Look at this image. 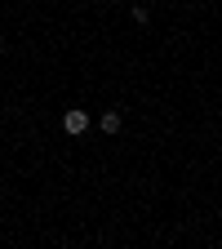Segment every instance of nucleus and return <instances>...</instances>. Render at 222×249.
I'll return each instance as SVG.
<instances>
[{"label":"nucleus","mask_w":222,"mask_h":249,"mask_svg":"<svg viewBox=\"0 0 222 249\" xmlns=\"http://www.w3.org/2000/svg\"><path fill=\"white\" fill-rule=\"evenodd\" d=\"M62 129H67V134H85V129H89V116H85V111H67Z\"/></svg>","instance_id":"1"},{"label":"nucleus","mask_w":222,"mask_h":249,"mask_svg":"<svg viewBox=\"0 0 222 249\" xmlns=\"http://www.w3.org/2000/svg\"><path fill=\"white\" fill-rule=\"evenodd\" d=\"M102 134H120V111H107L102 116Z\"/></svg>","instance_id":"2"}]
</instances>
